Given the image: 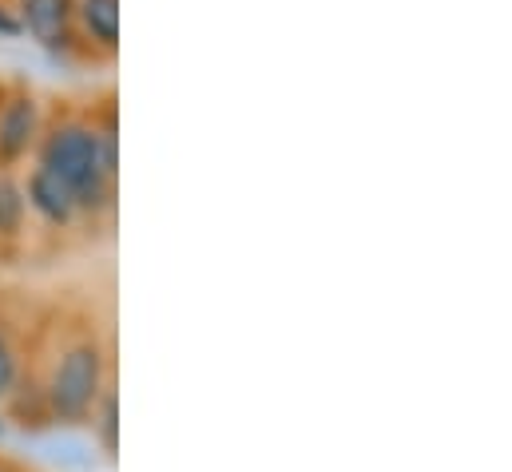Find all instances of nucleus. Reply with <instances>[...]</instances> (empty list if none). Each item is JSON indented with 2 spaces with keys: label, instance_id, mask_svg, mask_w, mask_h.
<instances>
[{
  "label": "nucleus",
  "instance_id": "f257e3e1",
  "mask_svg": "<svg viewBox=\"0 0 512 472\" xmlns=\"http://www.w3.org/2000/svg\"><path fill=\"white\" fill-rule=\"evenodd\" d=\"M40 167L52 171L84 211H100L112 195V175L104 167V139L96 127L64 123L44 139Z\"/></svg>",
  "mask_w": 512,
  "mask_h": 472
},
{
  "label": "nucleus",
  "instance_id": "f03ea898",
  "mask_svg": "<svg viewBox=\"0 0 512 472\" xmlns=\"http://www.w3.org/2000/svg\"><path fill=\"white\" fill-rule=\"evenodd\" d=\"M100 385H104V361L96 346H76L60 357L56 373H52V409L56 417L64 421H80L92 413L96 397H100Z\"/></svg>",
  "mask_w": 512,
  "mask_h": 472
},
{
  "label": "nucleus",
  "instance_id": "7ed1b4c3",
  "mask_svg": "<svg viewBox=\"0 0 512 472\" xmlns=\"http://www.w3.org/2000/svg\"><path fill=\"white\" fill-rule=\"evenodd\" d=\"M72 0H20V32H28L40 48L60 52L72 40Z\"/></svg>",
  "mask_w": 512,
  "mask_h": 472
},
{
  "label": "nucleus",
  "instance_id": "20e7f679",
  "mask_svg": "<svg viewBox=\"0 0 512 472\" xmlns=\"http://www.w3.org/2000/svg\"><path fill=\"white\" fill-rule=\"evenodd\" d=\"M24 203H32V207H36L48 223H56V227L72 223V215L80 211V207H76V199H72V191H68L52 171H44V167H36V171L28 175Z\"/></svg>",
  "mask_w": 512,
  "mask_h": 472
},
{
  "label": "nucleus",
  "instance_id": "39448f33",
  "mask_svg": "<svg viewBox=\"0 0 512 472\" xmlns=\"http://www.w3.org/2000/svg\"><path fill=\"white\" fill-rule=\"evenodd\" d=\"M32 135H36V104H32V96L8 100L4 112H0V159L4 163L20 159L28 151V143H32Z\"/></svg>",
  "mask_w": 512,
  "mask_h": 472
},
{
  "label": "nucleus",
  "instance_id": "423d86ee",
  "mask_svg": "<svg viewBox=\"0 0 512 472\" xmlns=\"http://www.w3.org/2000/svg\"><path fill=\"white\" fill-rule=\"evenodd\" d=\"M76 8L84 16V28L92 32V40H100L104 48L120 44V0H80Z\"/></svg>",
  "mask_w": 512,
  "mask_h": 472
},
{
  "label": "nucleus",
  "instance_id": "0eeeda50",
  "mask_svg": "<svg viewBox=\"0 0 512 472\" xmlns=\"http://www.w3.org/2000/svg\"><path fill=\"white\" fill-rule=\"evenodd\" d=\"M24 187L8 175H0V235H16L24 223Z\"/></svg>",
  "mask_w": 512,
  "mask_h": 472
},
{
  "label": "nucleus",
  "instance_id": "6e6552de",
  "mask_svg": "<svg viewBox=\"0 0 512 472\" xmlns=\"http://www.w3.org/2000/svg\"><path fill=\"white\" fill-rule=\"evenodd\" d=\"M12 381H16V357H12V346L0 338V397H8Z\"/></svg>",
  "mask_w": 512,
  "mask_h": 472
},
{
  "label": "nucleus",
  "instance_id": "1a4fd4ad",
  "mask_svg": "<svg viewBox=\"0 0 512 472\" xmlns=\"http://www.w3.org/2000/svg\"><path fill=\"white\" fill-rule=\"evenodd\" d=\"M104 441L108 449H116V397L104 401Z\"/></svg>",
  "mask_w": 512,
  "mask_h": 472
},
{
  "label": "nucleus",
  "instance_id": "9d476101",
  "mask_svg": "<svg viewBox=\"0 0 512 472\" xmlns=\"http://www.w3.org/2000/svg\"><path fill=\"white\" fill-rule=\"evenodd\" d=\"M0 36H20V20L0 8Z\"/></svg>",
  "mask_w": 512,
  "mask_h": 472
}]
</instances>
